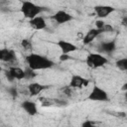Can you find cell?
<instances>
[{
  "mask_svg": "<svg viewBox=\"0 0 127 127\" xmlns=\"http://www.w3.org/2000/svg\"><path fill=\"white\" fill-rule=\"evenodd\" d=\"M40 100L42 101V106H44V107H47V106H51V105H53V101H52V100H50V99H48V98L42 97Z\"/></svg>",
  "mask_w": 127,
  "mask_h": 127,
  "instance_id": "ffe728a7",
  "label": "cell"
},
{
  "mask_svg": "<svg viewBox=\"0 0 127 127\" xmlns=\"http://www.w3.org/2000/svg\"><path fill=\"white\" fill-rule=\"evenodd\" d=\"M103 32L101 31V30H99V29H96V28H94V29H90L84 36H83V38H82V43L84 44V45H88V44H90L91 42H93V40H95V38H97L100 34H102Z\"/></svg>",
  "mask_w": 127,
  "mask_h": 127,
  "instance_id": "9c48e42d",
  "label": "cell"
},
{
  "mask_svg": "<svg viewBox=\"0 0 127 127\" xmlns=\"http://www.w3.org/2000/svg\"><path fill=\"white\" fill-rule=\"evenodd\" d=\"M63 92L67 95V96H70L72 94V91H71V87L70 86H65L64 88H63Z\"/></svg>",
  "mask_w": 127,
  "mask_h": 127,
  "instance_id": "cb8c5ba5",
  "label": "cell"
},
{
  "mask_svg": "<svg viewBox=\"0 0 127 127\" xmlns=\"http://www.w3.org/2000/svg\"><path fill=\"white\" fill-rule=\"evenodd\" d=\"M20 10H21V12L25 18L32 20L35 17L39 16V14H41L45 9H44V7H41V6H39L33 2L24 1V2H22Z\"/></svg>",
  "mask_w": 127,
  "mask_h": 127,
  "instance_id": "7a4b0ae2",
  "label": "cell"
},
{
  "mask_svg": "<svg viewBox=\"0 0 127 127\" xmlns=\"http://www.w3.org/2000/svg\"><path fill=\"white\" fill-rule=\"evenodd\" d=\"M115 65L118 69L125 71L127 70V58H123V59H119L115 62Z\"/></svg>",
  "mask_w": 127,
  "mask_h": 127,
  "instance_id": "2e32d148",
  "label": "cell"
},
{
  "mask_svg": "<svg viewBox=\"0 0 127 127\" xmlns=\"http://www.w3.org/2000/svg\"><path fill=\"white\" fill-rule=\"evenodd\" d=\"M26 63L29 67H31L34 70H40V69H47L51 68L54 65V62L50 59L41 56L39 54L32 53L26 57Z\"/></svg>",
  "mask_w": 127,
  "mask_h": 127,
  "instance_id": "6da1fadb",
  "label": "cell"
},
{
  "mask_svg": "<svg viewBox=\"0 0 127 127\" xmlns=\"http://www.w3.org/2000/svg\"><path fill=\"white\" fill-rule=\"evenodd\" d=\"M117 115H118V116H122V117H125V116H126V114H125L124 112H119Z\"/></svg>",
  "mask_w": 127,
  "mask_h": 127,
  "instance_id": "83f0119b",
  "label": "cell"
},
{
  "mask_svg": "<svg viewBox=\"0 0 127 127\" xmlns=\"http://www.w3.org/2000/svg\"><path fill=\"white\" fill-rule=\"evenodd\" d=\"M30 26L35 30H44L47 27V23L42 16H37L29 21Z\"/></svg>",
  "mask_w": 127,
  "mask_h": 127,
  "instance_id": "4fadbf2b",
  "label": "cell"
},
{
  "mask_svg": "<svg viewBox=\"0 0 127 127\" xmlns=\"http://www.w3.org/2000/svg\"><path fill=\"white\" fill-rule=\"evenodd\" d=\"M108 93L102 89L101 87L95 85L92 87L91 91L88 94V99L91 101H100V102H104L108 100Z\"/></svg>",
  "mask_w": 127,
  "mask_h": 127,
  "instance_id": "277c9868",
  "label": "cell"
},
{
  "mask_svg": "<svg viewBox=\"0 0 127 127\" xmlns=\"http://www.w3.org/2000/svg\"><path fill=\"white\" fill-rule=\"evenodd\" d=\"M106 23L104 22V21H102V20H97V21H95V26H96V29H99V30H101L103 27H104V25H105Z\"/></svg>",
  "mask_w": 127,
  "mask_h": 127,
  "instance_id": "603a6c76",
  "label": "cell"
},
{
  "mask_svg": "<svg viewBox=\"0 0 127 127\" xmlns=\"http://www.w3.org/2000/svg\"><path fill=\"white\" fill-rule=\"evenodd\" d=\"M53 19L58 23V24H64L67 23L69 21L72 20V16L67 13L66 11L64 10H59L58 12H56V14L53 16Z\"/></svg>",
  "mask_w": 127,
  "mask_h": 127,
  "instance_id": "ba28073f",
  "label": "cell"
},
{
  "mask_svg": "<svg viewBox=\"0 0 127 127\" xmlns=\"http://www.w3.org/2000/svg\"><path fill=\"white\" fill-rule=\"evenodd\" d=\"M101 31L103 32V33H108V32H112L113 31V27L110 25V24H105L104 25V27L101 29Z\"/></svg>",
  "mask_w": 127,
  "mask_h": 127,
  "instance_id": "7402d4cb",
  "label": "cell"
},
{
  "mask_svg": "<svg viewBox=\"0 0 127 127\" xmlns=\"http://www.w3.org/2000/svg\"><path fill=\"white\" fill-rule=\"evenodd\" d=\"M48 87H49L48 85H45V84H42L39 82H32L28 85V91L31 96H35V95H38L39 93H41L43 90L47 89Z\"/></svg>",
  "mask_w": 127,
  "mask_h": 127,
  "instance_id": "7c38bea8",
  "label": "cell"
},
{
  "mask_svg": "<svg viewBox=\"0 0 127 127\" xmlns=\"http://www.w3.org/2000/svg\"><path fill=\"white\" fill-rule=\"evenodd\" d=\"M124 97H125V99H126V101H127V91H125V95H124Z\"/></svg>",
  "mask_w": 127,
  "mask_h": 127,
  "instance_id": "f1b7e54d",
  "label": "cell"
},
{
  "mask_svg": "<svg viewBox=\"0 0 127 127\" xmlns=\"http://www.w3.org/2000/svg\"><path fill=\"white\" fill-rule=\"evenodd\" d=\"M7 91H8V93H9L11 96H13V97H16V96L18 95V90H17V88H16L15 86H10V87L7 89Z\"/></svg>",
  "mask_w": 127,
  "mask_h": 127,
  "instance_id": "d6986e66",
  "label": "cell"
},
{
  "mask_svg": "<svg viewBox=\"0 0 127 127\" xmlns=\"http://www.w3.org/2000/svg\"><path fill=\"white\" fill-rule=\"evenodd\" d=\"M21 46L25 49V50H31L32 49V43L28 40V39H24L21 42Z\"/></svg>",
  "mask_w": 127,
  "mask_h": 127,
  "instance_id": "ac0fdd59",
  "label": "cell"
},
{
  "mask_svg": "<svg viewBox=\"0 0 127 127\" xmlns=\"http://www.w3.org/2000/svg\"><path fill=\"white\" fill-rule=\"evenodd\" d=\"M121 89H122L123 91H127V82H126V83H124V84L122 85Z\"/></svg>",
  "mask_w": 127,
  "mask_h": 127,
  "instance_id": "4316f807",
  "label": "cell"
},
{
  "mask_svg": "<svg viewBox=\"0 0 127 127\" xmlns=\"http://www.w3.org/2000/svg\"><path fill=\"white\" fill-rule=\"evenodd\" d=\"M8 70L10 71V73L14 79H18V80L25 79V71L23 68H21L19 66H11V67H9Z\"/></svg>",
  "mask_w": 127,
  "mask_h": 127,
  "instance_id": "9a60e30c",
  "label": "cell"
},
{
  "mask_svg": "<svg viewBox=\"0 0 127 127\" xmlns=\"http://www.w3.org/2000/svg\"><path fill=\"white\" fill-rule=\"evenodd\" d=\"M81 127H96V125H95V123H94L93 121H91V120H85V121L82 122Z\"/></svg>",
  "mask_w": 127,
  "mask_h": 127,
  "instance_id": "44dd1931",
  "label": "cell"
},
{
  "mask_svg": "<svg viewBox=\"0 0 127 127\" xmlns=\"http://www.w3.org/2000/svg\"><path fill=\"white\" fill-rule=\"evenodd\" d=\"M89 84V81L88 79L82 77L81 75H72L71 78H70V81H69V86L71 88H83V87H86L87 85Z\"/></svg>",
  "mask_w": 127,
  "mask_h": 127,
  "instance_id": "5b68a950",
  "label": "cell"
},
{
  "mask_svg": "<svg viewBox=\"0 0 127 127\" xmlns=\"http://www.w3.org/2000/svg\"><path fill=\"white\" fill-rule=\"evenodd\" d=\"M24 71H25V79H27V80L33 79L37 75L36 71L34 69H32L31 67H29V66H27L26 68H24Z\"/></svg>",
  "mask_w": 127,
  "mask_h": 127,
  "instance_id": "e0dca14e",
  "label": "cell"
},
{
  "mask_svg": "<svg viewBox=\"0 0 127 127\" xmlns=\"http://www.w3.org/2000/svg\"><path fill=\"white\" fill-rule=\"evenodd\" d=\"M115 10L114 7L109 5H97L94 7V12L97 17L99 18H106L110 13Z\"/></svg>",
  "mask_w": 127,
  "mask_h": 127,
  "instance_id": "52a82bcc",
  "label": "cell"
},
{
  "mask_svg": "<svg viewBox=\"0 0 127 127\" xmlns=\"http://www.w3.org/2000/svg\"><path fill=\"white\" fill-rule=\"evenodd\" d=\"M108 63V60L105 56L98 53H91L86 58V64L91 68H98L103 66Z\"/></svg>",
  "mask_w": 127,
  "mask_h": 127,
  "instance_id": "3957f363",
  "label": "cell"
},
{
  "mask_svg": "<svg viewBox=\"0 0 127 127\" xmlns=\"http://www.w3.org/2000/svg\"><path fill=\"white\" fill-rule=\"evenodd\" d=\"M0 60L4 63H13L16 60V55L14 51L3 48L0 50Z\"/></svg>",
  "mask_w": 127,
  "mask_h": 127,
  "instance_id": "30bf717a",
  "label": "cell"
},
{
  "mask_svg": "<svg viewBox=\"0 0 127 127\" xmlns=\"http://www.w3.org/2000/svg\"><path fill=\"white\" fill-rule=\"evenodd\" d=\"M57 45L60 48L62 54H65V55H68L69 53L75 52L77 50V47L74 44H72L68 41H65V40H59Z\"/></svg>",
  "mask_w": 127,
  "mask_h": 127,
  "instance_id": "8992f818",
  "label": "cell"
},
{
  "mask_svg": "<svg viewBox=\"0 0 127 127\" xmlns=\"http://www.w3.org/2000/svg\"><path fill=\"white\" fill-rule=\"evenodd\" d=\"M5 76H6V78H7V80L8 81H10V82H13L15 79L13 78V76L11 75V73H10V71L7 69V70H5Z\"/></svg>",
  "mask_w": 127,
  "mask_h": 127,
  "instance_id": "d4e9b609",
  "label": "cell"
},
{
  "mask_svg": "<svg viewBox=\"0 0 127 127\" xmlns=\"http://www.w3.org/2000/svg\"><path fill=\"white\" fill-rule=\"evenodd\" d=\"M70 59V57L68 56V55H65V54H62L61 56H60V61L61 62H65V61H67V60H69Z\"/></svg>",
  "mask_w": 127,
  "mask_h": 127,
  "instance_id": "484cf974",
  "label": "cell"
},
{
  "mask_svg": "<svg viewBox=\"0 0 127 127\" xmlns=\"http://www.w3.org/2000/svg\"><path fill=\"white\" fill-rule=\"evenodd\" d=\"M116 50V43L115 41H108L103 42L99 45V51L103 54H112Z\"/></svg>",
  "mask_w": 127,
  "mask_h": 127,
  "instance_id": "5bb4252c",
  "label": "cell"
},
{
  "mask_svg": "<svg viewBox=\"0 0 127 127\" xmlns=\"http://www.w3.org/2000/svg\"><path fill=\"white\" fill-rule=\"evenodd\" d=\"M21 107L24 109V111L31 115V116H34L38 113V108H37V105L34 101H31V100H25L21 103Z\"/></svg>",
  "mask_w": 127,
  "mask_h": 127,
  "instance_id": "8fae6325",
  "label": "cell"
}]
</instances>
